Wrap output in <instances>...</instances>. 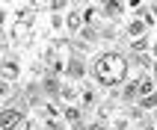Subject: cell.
I'll return each mask as SVG.
<instances>
[{"label": "cell", "mask_w": 157, "mask_h": 130, "mask_svg": "<svg viewBox=\"0 0 157 130\" xmlns=\"http://www.w3.org/2000/svg\"><path fill=\"white\" fill-rule=\"evenodd\" d=\"M68 74H74V77H80V65H77V62H71V65H68Z\"/></svg>", "instance_id": "obj_5"}, {"label": "cell", "mask_w": 157, "mask_h": 130, "mask_svg": "<svg viewBox=\"0 0 157 130\" xmlns=\"http://www.w3.org/2000/svg\"><path fill=\"white\" fill-rule=\"evenodd\" d=\"M3 77H6V80H15L18 77V68H15V65H3Z\"/></svg>", "instance_id": "obj_4"}, {"label": "cell", "mask_w": 157, "mask_h": 130, "mask_svg": "<svg viewBox=\"0 0 157 130\" xmlns=\"http://www.w3.org/2000/svg\"><path fill=\"white\" fill-rule=\"evenodd\" d=\"M140 92H142L145 98L151 95V80H148V77H140Z\"/></svg>", "instance_id": "obj_3"}, {"label": "cell", "mask_w": 157, "mask_h": 130, "mask_svg": "<svg viewBox=\"0 0 157 130\" xmlns=\"http://www.w3.org/2000/svg\"><path fill=\"white\" fill-rule=\"evenodd\" d=\"M89 130H101V127H98V124H92V127H89Z\"/></svg>", "instance_id": "obj_7"}, {"label": "cell", "mask_w": 157, "mask_h": 130, "mask_svg": "<svg viewBox=\"0 0 157 130\" xmlns=\"http://www.w3.org/2000/svg\"><path fill=\"white\" fill-rule=\"evenodd\" d=\"M154 71H157V68H154Z\"/></svg>", "instance_id": "obj_8"}, {"label": "cell", "mask_w": 157, "mask_h": 130, "mask_svg": "<svg viewBox=\"0 0 157 130\" xmlns=\"http://www.w3.org/2000/svg\"><path fill=\"white\" fill-rule=\"evenodd\" d=\"M18 121H21V113H15V110H9V113L0 115V127H3V130H12Z\"/></svg>", "instance_id": "obj_2"}, {"label": "cell", "mask_w": 157, "mask_h": 130, "mask_svg": "<svg viewBox=\"0 0 157 130\" xmlns=\"http://www.w3.org/2000/svg\"><path fill=\"white\" fill-rule=\"evenodd\" d=\"M95 74L101 83H119V80L124 77V59L122 56H116V53H107V56H101V59L95 62Z\"/></svg>", "instance_id": "obj_1"}, {"label": "cell", "mask_w": 157, "mask_h": 130, "mask_svg": "<svg viewBox=\"0 0 157 130\" xmlns=\"http://www.w3.org/2000/svg\"><path fill=\"white\" fill-rule=\"evenodd\" d=\"M77 24H80V18L74 15V12H71V18H68V30H74V27H77Z\"/></svg>", "instance_id": "obj_6"}]
</instances>
